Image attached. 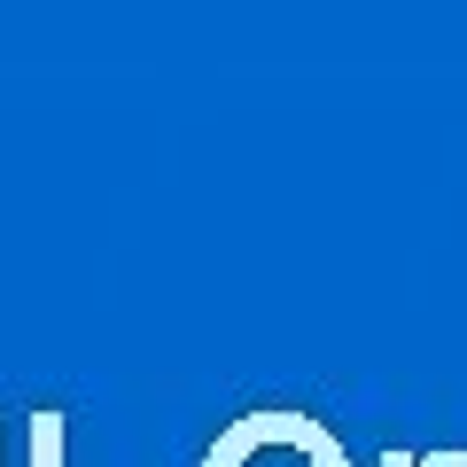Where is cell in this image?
Instances as JSON below:
<instances>
[{
    "label": "cell",
    "instance_id": "cell-1",
    "mask_svg": "<svg viewBox=\"0 0 467 467\" xmlns=\"http://www.w3.org/2000/svg\"><path fill=\"white\" fill-rule=\"evenodd\" d=\"M202 467H350V451L312 413H250L202 451Z\"/></svg>",
    "mask_w": 467,
    "mask_h": 467
},
{
    "label": "cell",
    "instance_id": "cell-2",
    "mask_svg": "<svg viewBox=\"0 0 467 467\" xmlns=\"http://www.w3.org/2000/svg\"><path fill=\"white\" fill-rule=\"evenodd\" d=\"M63 436H70L63 413H32V467H63Z\"/></svg>",
    "mask_w": 467,
    "mask_h": 467
},
{
    "label": "cell",
    "instance_id": "cell-3",
    "mask_svg": "<svg viewBox=\"0 0 467 467\" xmlns=\"http://www.w3.org/2000/svg\"><path fill=\"white\" fill-rule=\"evenodd\" d=\"M420 467H467V451H420Z\"/></svg>",
    "mask_w": 467,
    "mask_h": 467
},
{
    "label": "cell",
    "instance_id": "cell-4",
    "mask_svg": "<svg viewBox=\"0 0 467 467\" xmlns=\"http://www.w3.org/2000/svg\"><path fill=\"white\" fill-rule=\"evenodd\" d=\"M382 467H420V451H398V444H389V451H382Z\"/></svg>",
    "mask_w": 467,
    "mask_h": 467
}]
</instances>
